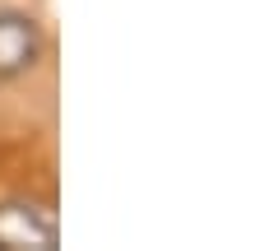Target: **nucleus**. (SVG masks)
<instances>
[{
  "label": "nucleus",
  "mask_w": 260,
  "mask_h": 251,
  "mask_svg": "<svg viewBox=\"0 0 260 251\" xmlns=\"http://www.w3.org/2000/svg\"><path fill=\"white\" fill-rule=\"evenodd\" d=\"M42 56V33L38 23L19 10H5L0 14V79H19L38 66Z\"/></svg>",
  "instance_id": "nucleus-2"
},
{
  "label": "nucleus",
  "mask_w": 260,
  "mask_h": 251,
  "mask_svg": "<svg viewBox=\"0 0 260 251\" xmlns=\"http://www.w3.org/2000/svg\"><path fill=\"white\" fill-rule=\"evenodd\" d=\"M60 242L56 218L38 205H0V251H51Z\"/></svg>",
  "instance_id": "nucleus-1"
}]
</instances>
